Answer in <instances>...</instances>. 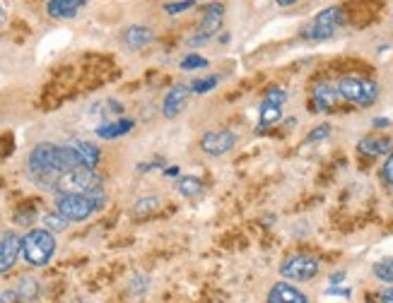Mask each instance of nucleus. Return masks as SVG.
I'll list each match as a JSON object with an SVG mask.
<instances>
[{"instance_id": "f257e3e1", "label": "nucleus", "mask_w": 393, "mask_h": 303, "mask_svg": "<svg viewBox=\"0 0 393 303\" xmlns=\"http://www.w3.org/2000/svg\"><path fill=\"white\" fill-rule=\"evenodd\" d=\"M106 205V193L99 191L92 195L82 193H56V212L68 221H85Z\"/></svg>"}, {"instance_id": "f03ea898", "label": "nucleus", "mask_w": 393, "mask_h": 303, "mask_svg": "<svg viewBox=\"0 0 393 303\" xmlns=\"http://www.w3.org/2000/svg\"><path fill=\"white\" fill-rule=\"evenodd\" d=\"M56 255V236L46 229H32L22 236V258L32 267H46Z\"/></svg>"}, {"instance_id": "7ed1b4c3", "label": "nucleus", "mask_w": 393, "mask_h": 303, "mask_svg": "<svg viewBox=\"0 0 393 303\" xmlns=\"http://www.w3.org/2000/svg\"><path fill=\"white\" fill-rule=\"evenodd\" d=\"M343 25H345L343 8L330 5V8H326V10H321L319 15L302 29V36L309 41H326V39H330Z\"/></svg>"}, {"instance_id": "20e7f679", "label": "nucleus", "mask_w": 393, "mask_h": 303, "mask_svg": "<svg viewBox=\"0 0 393 303\" xmlns=\"http://www.w3.org/2000/svg\"><path fill=\"white\" fill-rule=\"evenodd\" d=\"M335 87H338L340 99L355 104V106H372L379 99V92H381L374 80L364 77H340Z\"/></svg>"}, {"instance_id": "39448f33", "label": "nucleus", "mask_w": 393, "mask_h": 303, "mask_svg": "<svg viewBox=\"0 0 393 303\" xmlns=\"http://www.w3.org/2000/svg\"><path fill=\"white\" fill-rule=\"evenodd\" d=\"M321 272V263L314 255H290V258L282 260L280 265V274L290 282H309L316 274Z\"/></svg>"}, {"instance_id": "423d86ee", "label": "nucleus", "mask_w": 393, "mask_h": 303, "mask_svg": "<svg viewBox=\"0 0 393 303\" xmlns=\"http://www.w3.org/2000/svg\"><path fill=\"white\" fill-rule=\"evenodd\" d=\"M236 135L232 130H210L201 137V149L207 157H222L229 149H234Z\"/></svg>"}, {"instance_id": "0eeeda50", "label": "nucleus", "mask_w": 393, "mask_h": 303, "mask_svg": "<svg viewBox=\"0 0 393 303\" xmlns=\"http://www.w3.org/2000/svg\"><path fill=\"white\" fill-rule=\"evenodd\" d=\"M20 255H22V236H17L15 231H8L0 239V274L10 272Z\"/></svg>"}, {"instance_id": "6e6552de", "label": "nucleus", "mask_w": 393, "mask_h": 303, "mask_svg": "<svg viewBox=\"0 0 393 303\" xmlns=\"http://www.w3.org/2000/svg\"><path fill=\"white\" fill-rule=\"evenodd\" d=\"M340 101V94H338V87L328 82H321L314 87V94H311V106L316 108L314 113H328L338 106Z\"/></svg>"}, {"instance_id": "1a4fd4ad", "label": "nucleus", "mask_w": 393, "mask_h": 303, "mask_svg": "<svg viewBox=\"0 0 393 303\" xmlns=\"http://www.w3.org/2000/svg\"><path fill=\"white\" fill-rule=\"evenodd\" d=\"M188 94H191V87H186V84H174V87L167 92V97H164V101H162L164 118H177L179 113L186 108Z\"/></svg>"}, {"instance_id": "9d476101", "label": "nucleus", "mask_w": 393, "mask_h": 303, "mask_svg": "<svg viewBox=\"0 0 393 303\" xmlns=\"http://www.w3.org/2000/svg\"><path fill=\"white\" fill-rule=\"evenodd\" d=\"M357 149L364 157H388L393 152V140L383 135H367L357 142Z\"/></svg>"}, {"instance_id": "9b49d317", "label": "nucleus", "mask_w": 393, "mask_h": 303, "mask_svg": "<svg viewBox=\"0 0 393 303\" xmlns=\"http://www.w3.org/2000/svg\"><path fill=\"white\" fill-rule=\"evenodd\" d=\"M87 5V0H46V15L54 20H73Z\"/></svg>"}, {"instance_id": "f8f14e48", "label": "nucleus", "mask_w": 393, "mask_h": 303, "mask_svg": "<svg viewBox=\"0 0 393 303\" xmlns=\"http://www.w3.org/2000/svg\"><path fill=\"white\" fill-rule=\"evenodd\" d=\"M225 5L222 3H207L205 10H203V17H201V27L198 32L207 36H215L217 32L222 29V22H225Z\"/></svg>"}, {"instance_id": "ddd939ff", "label": "nucleus", "mask_w": 393, "mask_h": 303, "mask_svg": "<svg viewBox=\"0 0 393 303\" xmlns=\"http://www.w3.org/2000/svg\"><path fill=\"white\" fill-rule=\"evenodd\" d=\"M268 303H309L306 293H302L297 287L287 282H278L268 291Z\"/></svg>"}, {"instance_id": "4468645a", "label": "nucleus", "mask_w": 393, "mask_h": 303, "mask_svg": "<svg viewBox=\"0 0 393 303\" xmlns=\"http://www.w3.org/2000/svg\"><path fill=\"white\" fill-rule=\"evenodd\" d=\"M68 147L75 152V157H78L80 167L97 169L99 159H102V152H99L97 145H92V142H85V140H73V142H68Z\"/></svg>"}, {"instance_id": "2eb2a0df", "label": "nucleus", "mask_w": 393, "mask_h": 303, "mask_svg": "<svg viewBox=\"0 0 393 303\" xmlns=\"http://www.w3.org/2000/svg\"><path fill=\"white\" fill-rule=\"evenodd\" d=\"M135 128L133 118H118V121H104L102 125H97V137L99 140H118V137L128 135Z\"/></svg>"}, {"instance_id": "dca6fc26", "label": "nucleus", "mask_w": 393, "mask_h": 303, "mask_svg": "<svg viewBox=\"0 0 393 303\" xmlns=\"http://www.w3.org/2000/svg\"><path fill=\"white\" fill-rule=\"evenodd\" d=\"M123 41H126L128 49H145V46H150L155 41V34L153 29H148V27L143 25H131L126 32H123Z\"/></svg>"}, {"instance_id": "f3484780", "label": "nucleus", "mask_w": 393, "mask_h": 303, "mask_svg": "<svg viewBox=\"0 0 393 303\" xmlns=\"http://www.w3.org/2000/svg\"><path fill=\"white\" fill-rule=\"evenodd\" d=\"M282 118V106L280 104H273V101H260V111H258V130H263V128L273 125V123H278Z\"/></svg>"}, {"instance_id": "a211bd4d", "label": "nucleus", "mask_w": 393, "mask_h": 303, "mask_svg": "<svg viewBox=\"0 0 393 303\" xmlns=\"http://www.w3.org/2000/svg\"><path fill=\"white\" fill-rule=\"evenodd\" d=\"M39 291H41L39 279H34V277H22L15 287V293L22 303H32L36 296H39Z\"/></svg>"}, {"instance_id": "6ab92c4d", "label": "nucleus", "mask_w": 393, "mask_h": 303, "mask_svg": "<svg viewBox=\"0 0 393 303\" xmlns=\"http://www.w3.org/2000/svg\"><path fill=\"white\" fill-rule=\"evenodd\" d=\"M177 191H179V195H183V197H198V195H203V191H205V183L196 176H183V178H179Z\"/></svg>"}, {"instance_id": "aec40b11", "label": "nucleus", "mask_w": 393, "mask_h": 303, "mask_svg": "<svg viewBox=\"0 0 393 303\" xmlns=\"http://www.w3.org/2000/svg\"><path fill=\"white\" fill-rule=\"evenodd\" d=\"M159 197H155V195H148V197H140V200H135V205H133V217L135 219H145V217H150V215H155V212L159 210Z\"/></svg>"}, {"instance_id": "412c9836", "label": "nucleus", "mask_w": 393, "mask_h": 303, "mask_svg": "<svg viewBox=\"0 0 393 303\" xmlns=\"http://www.w3.org/2000/svg\"><path fill=\"white\" fill-rule=\"evenodd\" d=\"M41 221H44L46 231H51V234H60V231H65L70 224V221L65 219L63 215H58V212H49V215H44V219Z\"/></svg>"}, {"instance_id": "4be33fe9", "label": "nucleus", "mask_w": 393, "mask_h": 303, "mask_svg": "<svg viewBox=\"0 0 393 303\" xmlns=\"http://www.w3.org/2000/svg\"><path fill=\"white\" fill-rule=\"evenodd\" d=\"M374 277H377L379 282L391 284V282H393V258L379 260V263L374 265Z\"/></svg>"}, {"instance_id": "5701e85b", "label": "nucleus", "mask_w": 393, "mask_h": 303, "mask_svg": "<svg viewBox=\"0 0 393 303\" xmlns=\"http://www.w3.org/2000/svg\"><path fill=\"white\" fill-rule=\"evenodd\" d=\"M217 84H220V77H217V75H207V77H201L191 84V92L193 94H207V92H212Z\"/></svg>"}, {"instance_id": "b1692460", "label": "nucleus", "mask_w": 393, "mask_h": 303, "mask_svg": "<svg viewBox=\"0 0 393 303\" xmlns=\"http://www.w3.org/2000/svg\"><path fill=\"white\" fill-rule=\"evenodd\" d=\"M148 289H150V277H148V274H135V277L131 279V284H128V291L133 293V296H143Z\"/></svg>"}, {"instance_id": "393cba45", "label": "nucleus", "mask_w": 393, "mask_h": 303, "mask_svg": "<svg viewBox=\"0 0 393 303\" xmlns=\"http://www.w3.org/2000/svg\"><path fill=\"white\" fill-rule=\"evenodd\" d=\"M191 8H196V0H174V3L164 5V12L167 15H181V12L191 10Z\"/></svg>"}, {"instance_id": "a878e982", "label": "nucleus", "mask_w": 393, "mask_h": 303, "mask_svg": "<svg viewBox=\"0 0 393 303\" xmlns=\"http://www.w3.org/2000/svg\"><path fill=\"white\" fill-rule=\"evenodd\" d=\"M207 58H203V56L198 53H188L186 58L181 60V70H201V68H207Z\"/></svg>"}, {"instance_id": "bb28decb", "label": "nucleus", "mask_w": 393, "mask_h": 303, "mask_svg": "<svg viewBox=\"0 0 393 303\" xmlns=\"http://www.w3.org/2000/svg\"><path fill=\"white\" fill-rule=\"evenodd\" d=\"M330 135V125L328 123H321V125H316L314 130L306 135V142H319V140H326V137Z\"/></svg>"}, {"instance_id": "cd10ccee", "label": "nucleus", "mask_w": 393, "mask_h": 303, "mask_svg": "<svg viewBox=\"0 0 393 303\" xmlns=\"http://www.w3.org/2000/svg\"><path fill=\"white\" fill-rule=\"evenodd\" d=\"M381 181L393 188V152L388 154L386 162H383V167H381Z\"/></svg>"}, {"instance_id": "c85d7f7f", "label": "nucleus", "mask_w": 393, "mask_h": 303, "mask_svg": "<svg viewBox=\"0 0 393 303\" xmlns=\"http://www.w3.org/2000/svg\"><path fill=\"white\" fill-rule=\"evenodd\" d=\"M210 39H212V36L203 34V32H196V34H193V36H188L186 44H188V46H203V44H207V41H210Z\"/></svg>"}, {"instance_id": "c756f323", "label": "nucleus", "mask_w": 393, "mask_h": 303, "mask_svg": "<svg viewBox=\"0 0 393 303\" xmlns=\"http://www.w3.org/2000/svg\"><path fill=\"white\" fill-rule=\"evenodd\" d=\"M379 303H393V287H386L379 291Z\"/></svg>"}, {"instance_id": "7c9ffc66", "label": "nucleus", "mask_w": 393, "mask_h": 303, "mask_svg": "<svg viewBox=\"0 0 393 303\" xmlns=\"http://www.w3.org/2000/svg\"><path fill=\"white\" fill-rule=\"evenodd\" d=\"M328 296H345V298H350L352 296V291H350V289H340V287H328Z\"/></svg>"}, {"instance_id": "2f4dec72", "label": "nucleus", "mask_w": 393, "mask_h": 303, "mask_svg": "<svg viewBox=\"0 0 393 303\" xmlns=\"http://www.w3.org/2000/svg\"><path fill=\"white\" fill-rule=\"evenodd\" d=\"M15 298H17L15 289H10V291H3V293H0V303H15Z\"/></svg>"}, {"instance_id": "473e14b6", "label": "nucleus", "mask_w": 393, "mask_h": 303, "mask_svg": "<svg viewBox=\"0 0 393 303\" xmlns=\"http://www.w3.org/2000/svg\"><path fill=\"white\" fill-rule=\"evenodd\" d=\"M343 279H345V272L340 269V272H333V274H330L328 284H330V287H338V282H343Z\"/></svg>"}, {"instance_id": "72a5a7b5", "label": "nucleus", "mask_w": 393, "mask_h": 303, "mask_svg": "<svg viewBox=\"0 0 393 303\" xmlns=\"http://www.w3.org/2000/svg\"><path fill=\"white\" fill-rule=\"evenodd\" d=\"M372 125L374 128H388V125H391V121H388V118H374Z\"/></svg>"}, {"instance_id": "f704fd0d", "label": "nucleus", "mask_w": 393, "mask_h": 303, "mask_svg": "<svg viewBox=\"0 0 393 303\" xmlns=\"http://www.w3.org/2000/svg\"><path fill=\"white\" fill-rule=\"evenodd\" d=\"M164 176H179V167H164Z\"/></svg>"}, {"instance_id": "c9c22d12", "label": "nucleus", "mask_w": 393, "mask_h": 303, "mask_svg": "<svg viewBox=\"0 0 393 303\" xmlns=\"http://www.w3.org/2000/svg\"><path fill=\"white\" fill-rule=\"evenodd\" d=\"M297 0H278V5L280 8H287V5H295Z\"/></svg>"}, {"instance_id": "e433bc0d", "label": "nucleus", "mask_w": 393, "mask_h": 303, "mask_svg": "<svg viewBox=\"0 0 393 303\" xmlns=\"http://www.w3.org/2000/svg\"><path fill=\"white\" fill-rule=\"evenodd\" d=\"M5 20H8V17H5V10H3V5H0V27L5 25Z\"/></svg>"}]
</instances>
